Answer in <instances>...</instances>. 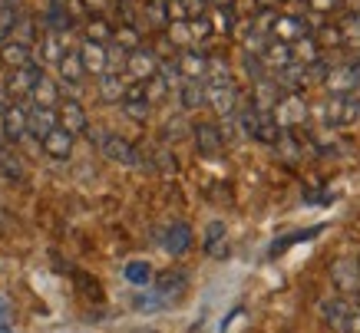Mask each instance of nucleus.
<instances>
[{
    "mask_svg": "<svg viewBox=\"0 0 360 333\" xmlns=\"http://www.w3.org/2000/svg\"><path fill=\"white\" fill-rule=\"evenodd\" d=\"M291 60L301 66H314L317 60H321V46H317L314 37H304V40L291 44Z\"/></svg>",
    "mask_w": 360,
    "mask_h": 333,
    "instance_id": "nucleus-28",
    "label": "nucleus"
},
{
    "mask_svg": "<svg viewBox=\"0 0 360 333\" xmlns=\"http://www.w3.org/2000/svg\"><path fill=\"white\" fill-rule=\"evenodd\" d=\"M0 63L11 66V70H20V66L33 63V50L30 46L17 44V40H7V44L0 46Z\"/></svg>",
    "mask_w": 360,
    "mask_h": 333,
    "instance_id": "nucleus-25",
    "label": "nucleus"
},
{
    "mask_svg": "<svg viewBox=\"0 0 360 333\" xmlns=\"http://www.w3.org/2000/svg\"><path fill=\"white\" fill-rule=\"evenodd\" d=\"M172 63H175V70H179L182 79H202V83H205V53H198L195 46L179 50Z\"/></svg>",
    "mask_w": 360,
    "mask_h": 333,
    "instance_id": "nucleus-16",
    "label": "nucleus"
},
{
    "mask_svg": "<svg viewBox=\"0 0 360 333\" xmlns=\"http://www.w3.org/2000/svg\"><path fill=\"white\" fill-rule=\"evenodd\" d=\"M99 83V96L106 99V103H122V96H126V79L116 73H103L96 76Z\"/></svg>",
    "mask_w": 360,
    "mask_h": 333,
    "instance_id": "nucleus-27",
    "label": "nucleus"
},
{
    "mask_svg": "<svg viewBox=\"0 0 360 333\" xmlns=\"http://www.w3.org/2000/svg\"><path fill=\"white\" fill-rule=\"evenodd\" d=\"M324 89L330 96H347L360 89V63H334L324 76Z\"/></svg>",
    "mask_w": 360,
    "mask_h": 333,
    "instance_id": "nucleus-2",
    "label": "nucleus"
},
{
    "mask_svg": "<svg viewBox=\"0 0 360 333\" xmlns=\"http://www.w3.org/2000/svg\"><path fill=\"white\" fill-rule=\"evenodd\" d=\"M11 93H7V86H4V83H0V116H4V112H7V109H11Z\"/></svg>",
    "mask_w": 360,
    "mask_h": 333,
    "instance_id": "nucleus-47",
    "label": "nucleus"
},
{
    "mask_svg": "<svg viewBox=\"0 0 360 333\" xmlns=\"http://www.w3.org/2000/svg\"><path fill=\"white\" fill-rule=\"evenodd\" d=\"M40 145H44V152L50 155V159H56V162H66L70 155H73V136H70V132H63L60 126H56V129L50 132Z\"/></svg>",
    "mask_w": 360,
    "mask_h": 333,
    "instance_id": "nucleus-22",
    "label": "nucleus"
},
{
    "mask_svg": "<svg viewBox=\"0 0 360 333\" xmlns=\"http://www.w3.org/2000/svg\"><path fill=\"white\" fill-rule=\"evenodd\" d=\"M205 106H212L221 119H231L235 116V109L241 106L235 83H231V86H205Z\"/></svg>",
    "mask_w": 360,
    "mask_h": 333,
    "instance_id": "nucleus-10",
    "label": "nucleus"
},
{
    "mask_svg": "<svg viewBox=\"0 0 360 333\" xmlns=\"http://www.w3.org/2000/svg\"><path fill=\"white\" fill-rule=\"evenodd\" d=\"M13 27H17V7L0 4V46H4L13 37Z\"/></svg>",
    "mask_w": 360,
    "mask_h": 333,
    "instance_id": "nucleus-39",
    "label": "nucleus"
},
{
    "mask_svg": "<svg viewBox=\"0 0 360 333\" xmlns=\"http://www.w3.org/2000/svg\"><path fill=\"white\" fill-rule=\"evenodd\" d=\"M77 53H79V63H83V70H86V73H93V76H103V73H106V46L83 40Z\"/></svg>",
    "mask_w": 360,
    "mask_h": 333,
    "instance_id": "nucleus-21",
    "label": "nucleus"
},
{
    "mask_svg": "<svg viewBox=\"0 0 360 333\" xmlns=\"http://www.w3.org/2000/svg\"><path fill=\"white\" fill-rule=\"evenodd\" d=\"M53 129H56V109H40V106L27 109V136L44 142Z\"/></svg>",
    "mask_w": 360,
    "mask_h": 333,
    "instance_id": "nucleus-17",
    "label": "nucleus"
},
{
    "mask_svg": "<svg viewBox=\"0 0 360 333\" xmlns=\"http://www.w3.org/2000/svg\"><path fill=\"white\" fill-rule=\"evenodd\" d=\"M307 7L314 13H334L344 7V0H307Z\"/></svg>",
    "mask_w": 360,
    "mask_h": 333,
    "instance_id": "nucleus-44",
    "label": "nucleus"
},
{
    "mask_svg": "<svg viewBox=\"0 0 360 333\" xmlns=\"http://www.w3.org/2000/svg\"><path fill=\"white\" fill-rule=\"evenodd\" d=\"M245 73L258 83V79H268V66L262 63V56H255V53H245Z\"/></svg>",
    "mask_w": 360,
    "mask_h": 333,
    "instance_id": "nucleus-42",
    "label": "nucleus"
},
{
    "mask_svg": "<svg viewBox=\"0 0 360 333\" xmlns=\"http://www.w3.org/2000/svg\"><path fill=\"white\" fill-rule=\"evenodd\" d=\"M186 132H192V129H188V122H186L182 116H175V119H169V122H165L162 139H165V142H175V139H182Z\"/></svg>",
    "mask_w": 360,
    "mask_h": 333,
    "instance_id": "nucleus-40",
    "label": "nucleus"
},
{
    "mask_svg": "<svg viewBox=\"0 0 360 333\" xmlns=\"http://www.w3.org/2000/svg\"><path fill=\"white\" fill-rule=\"evenodd\" d=\"M122 274H126V280H129V284H136V287H146V284L153 280V270H149V264H146V261H129Z\"/></svg>",
    "mask_w": 360,
    "mask_h": 333,
    "instance_id": "nucleus-38",
    "label": "nucleus"
},
{
    "mask_svg": "<svg viewBox=\"0 0 360 333\" xmlns=\"http://www.w3.org/2000/svg\"><path fill=\"white\" fill-rule=\"evenodd\" d=\"M0 175L7 182H23V162L13 155V152H4L0 149Z\"/></svg>",
    "mask_w": 360,
    "mask_h": 333,
    "instance_id": "nucleus-34",
    "label": "nucleus"
},
{
    "mask_svg": "<svg viewBox=\"0 0 360 333\" xmlns=\"http://www.w3.org/2000/svg\"><path fill=\"white\" fill-rule=\"evenodd\" d=\"M205 86H231V66L225 56L205 53Z\"/></svg>",
    "mask_w": 360,
    "mask_h": 333,
    "instance_id": "nucleus-20",
    "label": "nucleus"
},
{
    "mask_svg": "<svg viewBox=\"0 0 360 333\" xmlns=\"http://www.w3.org/2000/svg\"><path fill=\"white\" fill-rule=\"evenodd\" d=\"M30 106L56 109V106H60V83H56V79H50V76H44V79L37 83V89L30 93Z\"/></svg>",
    "mask_w": 360,
    "mask_h": 333,
    "instance_id": "nucleus-23",
    "label": "nucleus"
},
{
    "mask_svg": "<svg viewBox=\"0 0 360 333\" xmlns=\"http://www.w3.org/2000/svg\"><path fill=\"white\" fill-rule=\"evenodd\" d=\"M186 287H188V274H186V270H162V274L155 278V294H159V301L179 297Z\"/></svg>",
    "mask_w": 360,
    "mask_h": 333,
    "instance_id": "nucleus-19",
    "label": "nucleus"
},
{
    "mask_svg": "<svg viewBox=\"0 0 360 333\" xmlns=\"http://www.w3.org/2000/svg\"><path fill=\"white\" fill-rule=\"evenodd\" d=\"M159 63L162 60L153 53V46H139V50L126 53V76H132L136 83H146L159 73Z\"/></svg>",
    "mask_w": 360,
    "mask_h": 333,
    "instance_id": "nucleus-8",
    "label": "nucleus"
},
{
    "mask_svg": "<svg viewBox=\"0 0 360 333\" xmlns=\"http://www.w3.org/2000/svg\"><path fill=\"white\" fill-rule=\"evenodd\" d=\"M56 70H60V79H63V89L70 93V99H77L79 86H83V76H86V70H83V63H79L77 50H66V53L60 56Z\"/></svg>",
    "mask_w": 360,
    "mask_h": 333,
    "instance_id": "nucleus-9",
    "label": "nucleus"
},
{
    "mask_svg": "<svg viewBox=\"0 0 360 333\" xmlns=\"http://www.w3.org/2000/svg\"><path fill=\"white\" fill-rule=\"evenodd\" d=\"M212 30L215 33H235L238 27V17H235V7H215V17H212Z\"/></svg>",
    "mask_w": 360,
    "mask_h": 333,
    "instance_id": "nucleus-35",
    "label": "nucleus"
},
{
    "mask_svg": "<svg viewBox=\"0 0 360 333\" xmlns=\"http://www.w3.org/2000/svg\"><path fill=\"white\" fill-rule=\"evenodd\" d=\"M56 126L63 132H70L73 139H77L79 132H89L86 109L79 106V99H60V106H56Z\"/></svg>",
    "mask_w": 360,
    "mask_h": 333,
    "instance_id": "nucleus-6",
    "label": "nucleus"
},
{
    "mask_svg": "<svg viewBox=\"0 0 360 333\" xmlns=\"http://www.w3.org/2000/svg\"><path fill=\"white\" fill-rule=\"evenodd\" d=\"M162 247L172 258H182L186 251H192V228H188L186 221H172V225L162 231Z\"/></svg>",
    "mask_w": 360,
    "mask_h": 333,
    "instance_id": "nucleus-15",
    "label": "nucleus"
},
{
    "mask_svg": "<svg viewBox=\"0 0 360 333\" xmlns=\"http://www.w3.org/2000/svg\"><path fill=\"white\" fill-rule=\"evenodd\" d=\"M262 63L271 66V70H284L288 63H295V60H291V46L278 44V40L268 37V44H264V50H262Z\"/></svg>",
    "mask_w": 360,
    "mask_h": 333,
    "instance_id": "nucleus-26",
    "label": "nucleus"
},
{
    "mask_svg": "<svg viewBox=\"0 0 360 333\" xmlns=\"http://www.w3.org/2000/svg\"><path fill=\"white\" fill-rule=\"evenodd\" d=\"M205 251L208 254H215V258H221L225 254V225L221 221H212L205 231Z\"/></svg>",
    "mask_w": 360,
    "mask_h": 333,
    "instance_id": "nucleus-33",
    "label": "nucleus"
},
{
    "mask_svg": "<svg viewBox=\"0 0 360 333\" xmlns=\"http://www.w3.org/2000/svg\"><path fill=\"white\" fill-rule=\"evenodd\" d=\"M350 311H354V301L340 297V294H328V297H321V301H317V317L328 323L334 333L344 330V320L350 317Z\"/></svg>",
    "mask_w": 360,
    "mask_h": 333,
    "instance_id": "nucleus-4",
    "label": "nucleus"
},
{
    "mask_svg": "<svg viewBox=\"0 0 360 333\" xmlns=\"http://www.w3.org/2000/svg\"><path fill=\"white\" fill-rule=\"evenodd\" d=\"M44 76H46V73H44V66L33 60V63L20 66V70H13L11 79H7L4 86H7V93H11V99H23V96H30L33 89H37V83H40Z\"/></svg>",
    "mask_w": 360,
    "mask_h": 333,
    "instance_id": "nucleus-7",
    "label": "nucleus"
},
{
    "mask_svg": "<svg viewBox=\"0 0 360 333\" xmlns=\"http://www.w3.org/2000/svg\"><path fill=\"white\" fill-rule=\"evenodd\" d=\"M212 7H235V0H208Z\"/></svg>",
    "mask_w": 360,
    "mask_h": 333,
    "instance_id": "nucleus-51",
    "label": "nucleus"
},
{
    "mask_svg": "<svg viewBox=\"0 0 360 333\" xmlns=\"http://www.w3.org/2000/svg\"><path fill=\"white\" fill-rule=\"evenodd\" d=\"M311 37L317 40V46H321V44H334V46H340V30H338V27H321V30L311 33Z\"/></svg>",
    "mask_w": 360,
    "mask_h": 333,
    "instance_id": "nucleus-43",
    "label": "nucleus"
},
{
    "mask_svg": "<svg viewBox=\"0 0 360 333\" xmlns=\"http://www.w3.org/2000/svg\"><path fill=\"white\" fill-rule=\"evenodd\" d=\"M0 333H17V330H11V327H7V323H0Z\"/></svg>",
    "mask_w": 360,
    "mask_h": 333,
    "instance_id": "nucleus-53",
    "label": "nucleus"
},
{
    "mask_svg": "<svg viewBox=\"0 0 360 333\" xmlns=\"http://www.w3.org/2000/svg\"><path fill=\"white\" fill-rule=\"evenodd\" d=\"M188 33H192V44H198V40H205V37H212V23H208V17L202 13V17H192L188 20Z\"/></svg>",
    "mask_w": 360,
    "mask_h": 333,
    "instance_id": "nucleus-41",
    "label": "nucleus"
},
{
    "mask_svg": "<svg viewBox=\"0 0 360 333\" xmlns=\"http://www.w3.org/2000/svg\"><path fill=\"white\" fill-rule=\"evenodd\" d=\"M86 40L89 44H99V46L112 44V27L103 20V17H93V20L86 23Z\"/></svg>",
    "mask_w": 360,
    "mask_h": 333,
    "instance_id": "nucleus-32",
    "label": "nucleus"
},
{
    "mask_svg": "<svg viewBox=\"0 0 360 333\" xmlns=\"http://www.w3.org/2000/svg\"><path fill=\"white\" fill-rule=\"evenodd\" d=\"M7 313H11V311H7V303L0 301V323H7Z\"/></svg>",
    "mask_w": 360,
    "mask_h": 333,
    "instance_id": "nucleus-52",
    "label": "nucleus"
},
{
    "mask_svg": "<svg viewBox=\"0 0 360 333\" xmlns=\"http://www.w3.org/2000/svg\"><path fill=\"white\" fill-rule=\"evenodd\" d=\"M192 139H195V149L205 155V159H215L221 149H225V142H221V132L215 122H198L192 126Z\"/></svg>",
    "mask_w": 360,
    "mask_h": 333,
    "instance_id": "nucleus-12",
    "label": "nucleus"
},
{
    "mask_svg": "<svg viewBox=\"0 0 360 333\" xmlns=\"http://www.w3.org/2000/svg\"><path fill=\"white\" fill-rule=\"evenodd\" d=\"M354 303H357V311H360V294H357V297H354Z\"/></svg>",
    "mask_w": 360,
    "mask_h": 333,
    "instance_id": "nucleus-54",
    "label": "nucleus"
},
{
    "mask_svg": "<svg viewBox=\"0 0 360 333\" xmlns=\"http://www.w3.org/2000/svg\"><path fill=\"white\" fill-rule=\"evenodd\" d=\"M281 89H278V83L274 79H258L255 86H251V109L255 112H274L278 109V103H281Z\"/></svg>",
    "mask_w": 360,
    "mask_h": 333,
    "instance_id": "nucleus-14",
    "label": "nucleus"
},
{
    "mask_svg": "<svg viewBox=\"0 0 360 333\" xmlns=\"http://www.w3.org/2000/svg\"><path fill=\"white\" fill-rule=\"evenodd\" d=\"M112 46H120L122 53H132L142 46V37H139V27H112Z\"/></svg>",
    "mask_w": 360,
    "mask_h": 333,
    "instance_id": "nucleus-30",
    "label": "nucleus"
},
{
    "mask_svg": "<svg viewBox=\"0 0 360 333\" xmlns=\"http://www.w3.org/2000/svg\"><path fill=\"white\" fill-rule=\"evenodd\" d=\"M179 103H182V109H202L205 106V83L202 79H182L179 83Z\"/></svg>",
    "mask_w": 360,
    "mask_h": 333,
    "instance_id": "nucleus-24",
    "label": "nucleus"
},
{
    "mask_svg": "<svg viewBox=\"0 0 360 333\" xmlns=\"http://www.w3.org/2000/svg\"><path fill=\"white\" fill-rule=\"evenodd\" d=\"M40 53H44V63H60V56L66 53L63 37H60V33H53V30H46L44 40H40Z\"/></svg>",
    "mask_w": 360,
    "mask_h": 333,
    "instance_id": "nucleus-31",
    "label": "nucleus"
},
{
    "mask_svg": "<svg viewBox=\"0 0 360 333\" xmlns=\"http://www.w3.org/2000/svg\"><path fill=\"white\" fill-rule=\"evenodd\" d=\"M86 11L93 13V17H99V13H103V0H86Z\"/></svg>",
    "mask_w": 360,
    "mask_h": 333,
    "instance_id": "nucleus-49",
    "label": "nucleus"
},
{
    "mask_svg": "<svg viewBox=\"0 0 360 333\" xmlns=\"http://www.w3.org/2000/svg\"><path fill=\"white\" fill-rule=\"evenodd\" d=\"M122 112L136 122H146L153 106L146 103V93H142V83H126V96H122Z\"/></svg>",
    "mask_w": 360,
    "mask_h": 333,
    "instance_id": "nucleus-18",
    "label": "nucleus"
},
{
    "mask_svg": "<svg viewBox=\"0 0 360 333\" xmlns=\"http://www.w3.org/2000/svg\"><path fill=\"white\" fill-rule=\"evenodd\" d=\"M142 93H146V103H149V106H155V103H162V99L169 96V83L155 73L153 79H146V83H142Z\"/></svg>",
    "mask_w": 360,
    "mask_h": 333,
    "instance_id": "nucleus-36",
    "label": "nucleus"
},
{
    "mask_svg": "<svg viewBox=\"0 0 360 333\" xmlns=\"http://www.w3.org/2000/svg\"><path fill=\"white\" fill-rule=\"evenodd\" d=\"M311 23L304 20V17H295V13H278L271 23V40H278V44H297V40H304V37H311Z\"/></svg>",
    "mask_w": 360,
    "mask_h": 333,
    "instance_id": "nucleus-3",
    "label": "nucleus"
},
{
    "mask_svg": "<svg viewBox=\"0 0 360 333\" xmlns=\"http://www.w3.org/2000/svg\"><path fill=\"white\" fill-rule=\"evenodd\" d=\"M354 264H357V274H360V254H357V261H354Z\"/></svg>",
    "mask_w": 360,
    "mask_h": 333,
    "instance_id": "nucleus-55",
    "label": "nucleus"
},
{
    "mask_svg": "<svg viewBox=\"0 0 360 333\" xmlns=\"http://www.w3.org/2000/svg\"><path fill=\"white\" fill-rule=\"evenodd\" d=\"M0 136L7 142H20L27 136V106L23 103H11V109L0 116Z\"/></svg>",
    "mask_w": 360,
    "mask_h": 333,
    "instance_id": "nucleus-13",
    "label": "nucleus"
},
{
    "mask_svg": "<svg viewBox=\"0 0 360 333\" xmlns=\"http://www.w3.org/2000/svg\"><path fill=\"white\" fill-rule=\"evenodd\" d=\"M278 4H284V0H255L258 11H278Z\"/></svg>",
    "mask_w": 360,
    "mask_h": 333,
    "instance_id": "nucleus-48",
    "label": "nucleus"
},
{
    "mask_svg": "<svg viewBox=\"0 0 360 333\" xmlns=\"http://www.w3.org/2000/svg\"><path fill=\"white\" fill-rule=\"evenodd\" d=\"M340 333H360V311H357V307L350 311V317L344 320V330H340Z\"/></svg>",
    "mask_w": 360,
    "mask_h": 333,
    "instance_id": "nucleus-46",
    "label": "nucleus"
},
{
    "mask_svg": "<svg viewBox=\"0 0 360 333\" xmlns=\"http://www.w3.org/2000/svg\"><path fill=\"white\" fill-rule=\"evenodd\" d=\"M153 159H155V162H153L155 169H162V172H175V162H172V155H169L165 149H155Z\"/></svg>",
    "mask_w": 360,
    "mask_h": 333,
    "instance_id": "nucleus-45",
    "label": "nucleus"
},
{
    "mask_svg": "<svg viewBox=\"0 0 360 333\" xmlns=\"http://www.w3.org/2000/svg\"><path fill=\"white\" fill-rule=\"evenodd\" d=\"M360 122V93H347L340 96V112H338V129L357 126Z\"/></svg>",
    "mask_w": 360,
    "mask_h": 333,
    "instance_id": "nucleus-29",
    "label": "nucleus"
},
{
    "mask_svg": "<svg viewBox=\"0 0 360 333\" xmlns=\"http://www.w3.org/2000/svg\"><path fill=\"white\" fill-rule=\"evenodd\" d=\"M344 7H350V13H357L360 17V0H344Z\"/></svg>",
    "mask_w": 360,
    "mask_h": 333,
    "instance_id": "nucleus-50",
    "label": "nucleus"
},
{
    "mask_svg": "<svg viewBox=\"0 0 360 333\" xmlns=\"http://www.w3.org/2000/svg\"><path fill=\"white\" fill-rule=\"evenodd\" d=\"M274 119H278L281 129H297V126H304L307 119V103H301V96H288L284 93L278 109H274Z\"/></svg>",
    "mask_w": 360,
    "mask_h": 333,
    "instance_id": "nucleus-11",
    "label": "nucleus"
},
{
    "mask_svg": "<svg viewBox=\"0 0 360 333\" xmlns=\"http://www.w3.org/2000/svg\"><path fill=\"white\" fill-rule=\"evenodd\" d=\"M89 136L96 139L99 152H103V159L120 162V165H129V169H136V165H146V162H142V152L136 149L129 139L116 136V132H89Z\"/></svg>",
    "mask_w": 360,
    "mask_h": 333,
    "instance_id": "nucleus-1",
    "label": "nucleus"
},
{
    "mask_svg": "<svg viewBox=\"0 0 360 333\" xmlns=\"http://www.w3.org/2000/svg\"><path fill=\"white\" fill-rule=\"evenodd\" d=\"M330 284H334V290H338L340 297H347V301H354L360 294V274H357V264L347 258H340L330 264Z\"/></svg>",
    "mask_w": 360,
    "mask_h": 333,
    "instance_id": "nucleus-5",
    "label": "nucleus"
},
{
    "mask_svg": "<svg viewBox=\"0 0 360 333\" xmlns=\"http://www.w3.org/2000/svg\"><path fill=\"white\" fill-rule=\"evenodd\" d=\"M146 20L153 23V30L162 33L169 27V13H165V0H146Z\"/></svg>",
    "mask_w": 360,
    "mask_h": 333,
    "instance_id": "nucleus-37",
    "label": "nucleus"
}]
</instances>
